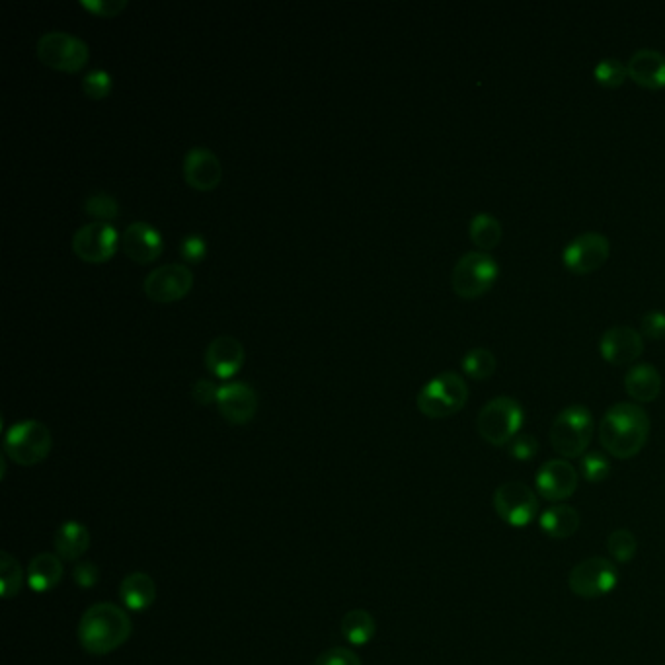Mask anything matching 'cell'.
I'll return each mask as SVG.
<instances>
[{
	"mask_svg": "<svg viewBox=\"0 0 665 665\" xmlns=\"http://www.w3.org/2000/svg\"><path fill=\"white\" fill-rule=\"evenodd\" d=\"M508 451L509 455H511L515 461L527 463V461H531V459L537 455V451H539V443H537V439H535L533 435H529V433H519L517 437H513V439L509 441Z\"/></svg>",
	"mask_w": 665,
	"mask_h": 665,
	"instance_id": "cell-35",
	"label": "cell"
},
{
	"mask_svg": "<svg viewBox=\"0 0 665 665\" xmlns=\"http://www.w3.org/2000/svg\"><path fill=\"white\" fill-rule=\"evenodd\" d=\"M494 509L506 525L521 529L537 519L539 498L523 482H506L494 492Z\"/></svg>",
	"mask_w": 665,
	"mask_h": 665,
	"instance_id": "cell-9",
	"label": "cell"
},
{
	"mask_svg": "<svg viewBox=\"0 0 665 665\" xmlns=\"http://www.w3.org/2000/svg\"><path fill=\"white\" fill-rule=\"evenodd\" d=\"M73 578H75V582H77L80 587H92L98 582V568H96L94 564L82 562V564H79V566L75 568Z\"/></svg>",
	"mask_w": 665,
	"mask_h": 665,
	"instance_id": "cell-41",
	"label": "cell"
},
{
	"mask_svg": "<svg viewBox=\"0 0 665 665\" xmlns=\"http://www.w3.org/2000/svg\"><path fill=\"white\" fill-rule=\"evenodd\" d=\"M121 601L129 611H145L149 609L155 599H157V584L155 580L145 574V572H133L129 574L123 582H121V589H119Z\"/></svg>",
	"mask_w": 665,
	"mask_h": 665,
	"instance_id": "cell-22",
	"label": "cell"
},
{
	"mask_svg": "<svg viewBox=\"0 0 665 665\" xmlns=\"http://www.w3.org/2000/svg\"><path fill=\"white\" fill-rule=\"evenodd\" d=\"M580 474L591 484H599L611 476V461L599 451H589L580 459Z\"/></svg>",
	"mask_w": 665,
	"mask_h": 665,
	"instance_id": "cell-32",
	"label": "cell"
},
{
	"mask_svg": "<svg viewBox=\"0 0 665 665\" xmlns=\"http://www.w3.org/2000/svg\"><path fill=\"white\" fill-rule=\"evenodd\" d=\"M578 482H580L578 470L566 459L547 461L545 465H541L535 476V486L539 496L552 504H560L572 498L574 492L578 490Z\"/></svg>",
	"mask_w": 665,
	"mask_h": 665,
	"instance_id": "cell-14",
	"label": "cell"
},
{
	"mask_svg": "<svg viewBox=\"0 0 665 665\" xmlns=\"http://www.w3.org/2000/svg\"><path fill=\"white\" fill-rule=\"evenodd\" d=\"M51 447V431L38 420L18 422L4 435V453L22 467H34L47 459Z\"/></svg>",
	"mask_w": 665,
	"mask_h": 665,
	"instance_id": "cell-7",
	"label": "cell"
},
{
	"mask_svg": "<svg viewBox=\"0 0 665 665\" xmlns=\"http://www.w3.org/2000/svg\"><path fill=\"white\" fill-rule=\"evenodd\" d=\"M90 547V533L79 521H65L55 533V550L61 560H79Z\"/></svg>",
	"mask_w": 665,
	"mask_h": 665,
	"instance_id": "cell-25",
	"label": "cell"
},
{
	"mask_svg": "<svg viewBox=\"0 0 665 665\" xmlns=\"http://www.w3.org/2000/svg\"><path fill=\"white\" fill-rule=\"evenodd\" d=\"M217 408L229 424L244 426L256 416L258 394L246 383H240V381L227 383V385L219 387Z\"/></svg>",
	"mask_w": 665,
	"mask_h": 665,
	"instance_id": "cell-16",
	"label": "cell"
},
{
	"mask_svg": "<svg viewBox=\"0 0 665 665\" xmlns=\"http://www.w3.org/2000/svg\"><path fill=\"white\" fill-rule=\"evenodd\" d=\"M599 352L611 365H630L644 353V336L630 326H611L601 334Z\"/></svg>",
	"mask_w": 665,
	"mask_h": 665,
	"instance_id": "cell-15",
	"label": "cell"
},
{
	"mask_svg": "<svg viewBox=\"0 0 665 665\" xmlns=\"http://www.w3.org/2000/svg\"><path fill=\"white\" fill-rule=\"evenodd\" d=\"M217 392H219V387L207 379H197L192 387V396L201 406H209L211 402H217Z\"/></svg>",
	"mask_w": 665,
	"mask_h": 665,
	"instance_id": "cell-40",
	"label": "cell"
},
{
	"mask_svg": "<svg viewBox=\"0 0 665 665\" xmlns=\"http://www.w3.org/2000/svg\"><path fill=\"white\" fill-rule=\"evenodd\" d=\"M463 371L470 379L486 381L496 371V355L486 348H474L463 357Z\"/></svg>",
	"mask_w": 665,
	"mask_h": 665,
	"instance_id": "cell-28",
	"label": "cell"
},
{
	"mask_svg": "<svg viewBox=\"0 0 665 665\" xmlns=\"http://www.w3.org/2000/svg\"><path fill=\"white\" fill-rule=\"evenodd\" d=\"M41 63L63 73H79L88 63L90 51L86 41L67 32H49L38 41Z\"/></svg>",
	"mask_w": 665,
	"mask_h": 665,
	"instance_id": "cell-8",
	"label": "cell"
},
{
	"mask_svg": "<svg viewBox=\"0 0 665 665\" xmlns=\"http://www.w3.org/2000/svg\"><path fill=\"white\" fill-rule=\"evenodd\" d=\"M469 402V385L455 371H443L428 381L422 391L418 392L416 406L418 410L433 418H449L461 412Z\"/></svg>",
	"mask_w": 665,
	"mask_h": 665,
	"instance_id": "cell-4",
	"label": "cell"
},
{
	"mask_svg": "<svg viewBox=\"0 0 665 665\" xmlns=\"http://www.w3.org/2000/svg\"><path fill=\"white\" fill-rule=\"evenodd\" d=\"M119 238L121 236L110 223L94 221L80 227L75 233L73 252L88 264H104L116 254Z\"/></svg>",
	"mask_w": 665,
	"mask_h": 665,
	"instance_id": "cell-12",
	"label": "cell"
},
{
	"mask_svg": "<svg viewBox=\"0 0 665 665\" xmlns=\"http://www.w3.org/2000/svg\"><path fill=\"white\" fill-rule=\"evenodd\" d=\"M593 79L605 88H619L628 79V69L619 59H601L593 69Z\"/></svg>",
	"mask_w": 665,
	"mask_h": 665,
	"instance_id": "cell-30",
	"label": "cell"
},
{
	"mask_svg": "<svg viewBox=\"0 0 665 665\" xmlns=\"http://www.w3.org/2000/svg\"><path fill=\"white\" fill-rule=\"evenodd\" d=\"M611 254V242L601 233H582L570 240L562 252V262L568 272L578 275L597 272L605 266Z\"/></svg>",
	"mask_w": 665,
	"mask_h": 665,
	"instance_id": "cell-11",
	"label": "cell"
},
{
	"mask_svg": "<svg viewBox=\"0 0 665 665\" xmlns=\"http://www.w3.org/2000/svg\"><path fill=\"white\" fill-rule=\"evenodd\" d=\"M642 336L650 340H664L665 338V313L664 311H650L644 314L640 320Z\"/></svg>",
	"mask_w": 665,
	"mask_h": 665,
	"instance_id": "cell-37",
	"label": "cell"
},
{
	"mask_svg": "<svg viewBox=\"0 0 665 665\" xmlns=\"http://www.w3.org/2000/svg\"><path fill=\"white\" fill-rule=\"evenodd\" d=\"M469 235L472 244L476 248H480V252H488V250H494L502 242L504 229H502V223L494 215L478 213L470 221Z\"/></svg>",
	"mask_w": 665,
	"mask_h": 665,
	"instance_id": "cell-26",
	"label": "cell"
},
{
	"mask_svg": "<svg viewBox=\"0 0 665 665\" xmlns=\"http://www.w3.org/2000/svg\"><path fill=\"white\" fill-rule=\"evenodd\" d=\"M63 578V562L57 554H38L28 566V586L36 593L51 591Z\"/></svg>",
	"mask_w": 665,
	"mask_h": 665,
	"instance_id": "cell-24",
	"label": "cell"
},
{
	"mask_svg": "<svg viewBox=\"0 0 665 665\" xmlns=\"http://www.w3.org/2000/svg\"><path fill=\"white\" fill-rule=\"evenodd\" d=\"M628 79L648 90L665 88V55L658 49H638L626 63Z\"/></svg>",
	"mask_w": 665,
	"mask_h": 665,
	"instance_id": "cell-20",
	"label": "cell"
},
{
	"mask_svg": "<svg viewBox=\"0 0 665 665\" xmlns=\"http://www.w3.org/2000/svg\"><path fill=\"white\" fill-rule=\"evenodd\" d=\"M244 346L233 336H219L211 340L205 350V365L219 379H231L244 365Z\"/></svg>",
	"mask_w": 665,
	"mask_h": 665,
	"instance_id": "cell-19",
	"label": "cell"
},
{
	"mask_svg": "<svg viewBox=\"0 0 665 665\" xmlns=\"http://www.w3.org/2000/svg\"><path fill=\"white\" fill-rule=\"evenodd\" d=\"M580 513L578 509L566 504H554L552 508L545 509L539 517V525L543 533L550 539H570L580 529Z\"/></svg>",
	"mask_w": 665,
	"mask_h": 665,
	"instance_id": "cell-23",
	"label": "cell"
},
{
	"mask_svg": "<svg viewBox=\"0 0 665 665\" xmlns=\"http://www.w3.org/2000/svg\"><path fill=\"white\" fill-rule=\"evenodd\" d=\"M82 90L90 100H104L112 92V77L102 69L90 71L82 79Z\"/></svg>",
	"mask_w": 665,
	"mask_h": 665,
	"instance_id": "cell-34",
	"label": "cell"
},
{
	"mask_svg": "<svg viewBox=\"0 0 665 665\" xmlns=\"http://www.w3.org/2000/svg\"><path fill=\"white\" fill-rule=\"evenodd\" d=\"M500 266L496 258L488 252H467L463 254L451 274V285L457 297L461 299H480L484 297L498 281Z\"/></svg>",
	"mask_w": 665,
	"mask_h": 665,
	"instance_id": "cell-6",
	"label": "cell"
},
{
	"mask_svg": "<svg viewBox=\"0 0 665 665\" xmlns=\"http://www.w3.org/2000/svg\"><path fill=\"white\" fill-rule=\"evenodd\" d=\"M223 178V168L219 157L205 149V147H194L186 153L184 158V180L190 188L197 192H211L219 186Z\"/></svg>",
	"mask_w": 665,
	"mask_h": 665,
	"instance_id": "cell-17",
	"label": "cell"
},
{
	"mask_svg": "<svg viewBox=\"0 0 665 665\" xmlns=\"http://www.w3.org/2000/svg\"><path fill=\"white\" fill-rule=\"evenodd\" d=\"M205 252H207V244H205V240L201 236L188 235L182 240L180 254H182L184 260L196 264V262L205 258Z\"/></svg>",
	"mask_w": 665,
	"mask_h": 665,
	"instance_id": "cell-39",
	"label": "cell"
},
{
	"mask_svg": "<svg viewBox=\"0 0 665 665\" xmlns=\"http://www.w3.org/2000/svg\"><path fill=\"white\" fill-rule=\"evenodd\" d=\"M133 632L129 615L112 603L92 605L80 619L79 640L82 648L94 656H106L123 646Z\"/></svg>",
	"mask_w": 665,
	"mask_h": 665,
	"instance_id": "cell-2",
	"label": "cell"
},
{
	"mask_svg": "<svg viewBox=\"0 0 665 665\" xmlns=\"http://www.w3.org/2000/svg\"><path fill=\"white\" fill-rule=\"evenodd\" d=\"M595 430L593 414L582 404L564 408L552 422L550 445L562 459H582Z\"/></svg>",
	"mask_w": 665,
	"mask_h": 665,
	"instance_id": "cell-3",
	"label": "cell"
},
{
	"mask_svg": "<svg viewBox=\"0 0 665 665\" xmlns=\"http://www.w3.org/2000/svg\"><path fill=\"white\" fill-rule=\"evenodd\" d=\"M648 437L650 418L646 410L634 402L613 404L599 424V441L603 449L621 461L636 457L644 449Z\"/></svg>",
	"mask_w": 665,
	"mask_h": 665,
	"instance_id": "cell-1",
	"label": "cell"
},
{
	"mask_svg": "<svg viewBox=\"0 0 665 665\" xmlns=\"http://www.w3.org/2000/svg\"><path fill=\"white\" fill-rule=\"evenodd\" d=\"M636 550H638L636 537L626 529H617L607 537V552L619 564L630 562L636 556Z\"/></svg>",
	"mask_w": 665,
	"mask_h": 665,
	"instance_id": "cell-31",
	"label": "cell"
},
{
	"mask_svg": "<svg viewBox=\"0 0 665 665\" xmlns=\"http://www.w3.org/2000/svg\"><path fill=\"white\" fill-rule=\"evenodd\" d=\"M377 632V623L373 615L365 609H353L342 619V634L353 646H363L371 642Z\"/></svg>",
	"mask_w": 665,
	"mask_h": 665,
	"instance_id": "cell-27",
	"label": "cell"
},
{
	"mask_svg": "<svg viewBox=\"0 0 665 665\" xmlns=\"http://www.w3.org/2000/svg\"><path fill=\"white\" fill-rule=\"evenodd\" d=\"M24 584V570L16 558H12L8 552H2L0 558V591L2 597L16 595Z\"/></svg>",
	"mask_w": 665,
	"mask_h": 665,
	"instance_id": "cell-29",
	"label": "cell"
},
{
	"mask_svg": "<svg viewBox=\"0 0 665 665\" xmlns=\"http://www.w3.org/2000/svg\"><path fill=\"white\" fill-rule=\"evenodd\" d=\"M121 250L137 264H151L162 254L164 240L155 227L137 221L131 223L119 238Z\"/></svg>",
	"mask_w": 665,
	"mask_h": 665,
	"instance_id": "cell-18",
	"label": "cell"
},
{
	"mask_svg": "<svg viewBox=\"0 0 665 665\" xmlns=\"http://www.w3.org/2000/svg\"><path fill=\"white\" fill-rule=\"evenodd\" d=\"M523 424L525 410L513 396H496L488 400L476 418L478 435L494 447L509 445V441L519 435Z\"/></svg>",
	"mask_w": 665,
	"mask_h": 665,
	"instance_id": "cell-5",
	"label": "cell"
},
{
	"mask_svg": "<svg viewBox=\"0 0 665 665\" xmlns=\"http://www.w3.org/2000/svg\"><path fill=\"white\" fill-rule=\"evenodd\" d=\"M619 584L615 564L601 556H591L570 570L568 586L572 593L584 599H595L611 593Z\"/></svg>",
	"mask_w": 665,
	"mask_h": 665,
	"instance_id": "cell-10",
	"label": "cell"
},
{
	"mask_svg": "<svg viewBox=\"0 0 665 665\" xmlns=\"http://www.w3.org/2000/svg\"><path fill=\"white\" fill-rule=\"evenodd\" d=\"M84 211L90 217H96V219H102L104 223H110L112 219H116L119 215L118 199L106 194V192L92 194V196L86 197V201H84Z\"/></svg>",
	"mask_w": 665,
	"mask_h": 665,
	"instance_id": "cell-33",
	"label": "cell"
},
{
	"mask_svg": "<svg viewBox=\"0 0 665 665\" xmlns=\"http://www.w3.org/2000/svg\"><path fill=\"white\" fill-rule=\"evenodd\" d=\"M625 389L640 404L654 402L662 392V375L650 363H636L625 375Z\"/></svg>",
	"mask_w": 665,
	"mask_h": 665,
	"instance_id": "cell-21",
	"label": "cell"
},
{
	"mask_svg": "<svg viewBox=\"0 0 665 665\" xmlns=\"http://www.w3.org/2000/svg\"><path fill=\"white\" fill-rule=\"evenodd\" d=\"M313 665H361V660L350 648L338 646L322 652Z\"/></svg>",
	"mask_w": 665,
	"mask_h": 665,
	"instance_id": "cell-36",
	"label": "cell"
},
{
	"mask_svg": "<svg viewBox=\"0 0 665 665\" xmlns=\"http://www.w3.org/2000/svg\"><path fill=\"white\" fill-rule=\"evenodd\" d=\"M194 285V274L188 266L166 264L153 270L143 281V291L151 301L174 303L184 299Z\"/></svg>",
	"mask_w": 665,
	"mask_h": 665,
	"instance_id": "cell-13",
	"label": "cell"
},
{
	"mask_svg": "<svg viewBox=\"0 0 665 665\" xmlns=\"http://www.w3.org/2000/svg\"><path fill=\"white\" fill-rule=\"evenodd\" d=\"M80 4L88 12L102 16V18H114L121 10L127 8V0H82Z\"/></svg>",
	"mask_w": 665,
	"mask_h": 665,
	"instance_id": "cell-38",
	"label": "cell"
}]
</instances>
